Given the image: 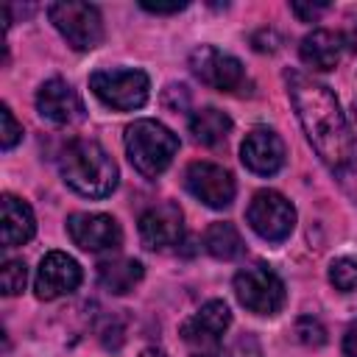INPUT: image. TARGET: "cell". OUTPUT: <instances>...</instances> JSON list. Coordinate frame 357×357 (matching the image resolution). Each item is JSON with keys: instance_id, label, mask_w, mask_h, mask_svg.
<instances>
[{"instance_id": "1", "label": "cell", "mask_w": 357, "mask_h": 357, "mask_svg": "<svg viewBox=\"0 0 357 357\" xmlns=\"http://www.w3.org/2000/svg\"><path fill=\"white\" fill-rule=\"evenodd\" d=\"M284 78L310 145L315 148L321 162L337 176L343 190L357 201V139L346 123V114L340 112L337 98L329 86L301 73H287Z\"/></svg>"}, {"instance_id": "2", "label": "cell", "mask_w": 357, "mask_h": 357, "mask_svg": "<svg viewBox=\"0 0 357 357\" xmlns=\"http://www.w3.org/2000/svg\"><path fill=\"white\" fill-rule=\"evenodd\" d=\"M61 178L86 198H106L117 187V165L95 139H73L59 156Z\"/></svg>"}, {"instance_id": "3", "label": "cell", "mask_w": 357, "mask_h": 357, "mask_svg": "<svg viewBox=\"0 0 357 357\" xmlns=\"http://www.w3.org/2000/svg\"><path fill=\"white\" fill-rule=\"evenodd\" d=\"M126 153L137 173L145 178H156L165 173L178 153V137L159 120H134L126 128Z\"/></svg>"}, {"instance_id": "4", "label": "cell", "mask_w": 357, "mask_h": 357, "mask_svg": "<svg viewBox=\"0 0 357 357\" xmlns=\"http://www.w3.org/2000/svg\"><path fill=\"white\" fill-rule=\"evenodd\" d=\"M89 89L100 103L117 112H134L139 109L151 95V81L142 70L134 67H112L98 70L89 75Z\"/></svg>"}, {"instance_id": "5", "label": "cell", "mask_w": 357, "mask_h": 357, "mask_svg": "<svg viewBox=\"0 0 357 357\" xmlns=\"http://www.w3.org/2000/svg\"><path fill=\"white\" fill-rule=\"evenodd\" d=\"M50 22L56 31L67 39L73 50H92L103 42V20L100 11L89 3L67 0V3H53L47 8Z\"/></svg>"}, {"instance_id": "6", "label": "cell", "mask_w": 357, "mask_h": 357, "mask_svg": "<svg viewBox=\"0 0 357 357\" xmlns=\"http://www.w3.org/2000/svg\"><path fill=\"white\" fill-rule=\"evenodd\" d=\"M231 324V310L226 301H206L190 321L181 326V337L190 357H220V335Z\"/></svg>"}, {"instance_id": "7", "label": "cell", "mask_w": 357, "mask_h": 357, "mask_svg": "<svg viewBox=\"0 0 357 357\" xmlns=\"http://www.w3.org/2000/svg\"><path fill=\"white\" fill-rule=\"evenodd\" d=\"M237 301L257 315H276L284 307V282L265 265H251L234 276Z\"/></svg>"}, {"instance_id": "8", "label": "cell", "mask_w": 357, "mask_h": 357, "mask_svg": "<svg viewBox=\"0 0 357 357\" xmlns=\"http://www.w3.org/2000/svg\"><path fill=\"white\" fill-rule=\"evenodd\" d=\"M245 218H248V226L262 240H268V243H282L296 229V209L276 190H259V192H254Z\"/></svg>"}, {"instance_id": "9", "label": "cell", "mask_w": 357, "mask_h": 357, "mask_svg": "<svg viewBox=\"0 0 357 357\" xmlns=\"http://www.w3.org/2000/svg\"><path fill=\"white\" fill-rule=\"evenodd\" d=\"M190 70L201 84H206L218 92H237L245 84L243 61L231 53L218 50L215 45L195 47L190 53Z\"/></svg>"}, {"instance_id": "10", "label": "cell", "mask_w": 357, "mask_h": 357, "mask_svg": "<svg viewBox=\"0 0 357 357\" xmlns=\"http://www.w3.org/2000/svg\"><path fill=\"white\" fill-rule=\"evenodd\" d=\"M184 184L192 192V198H198L212 209H226L237 192L234 176L226 167L212 162H192L184 173Z\"/></svg>"}, {"instance_id": "11", "label": "cell", "mask_w": 357, "mask_h": 357, "mask_svg": "<svg viewBox=\"0 0 357 357\" xmlns=\"http://www.w3.org/2000/svg\"><path fill=\"white\" fill-rule=\"evenodd\" d=\"M70 240L84 251H114L123 243V231L112 215L103 212H75L67 218Z\"/></svg>"}, {"instance_id": "12", "label": "cell", "mask_w": 357, "mask_h": 357, "mask_svg": "<svg viewBox=\"0 0 357 357\" xmlns=\"http://www.w3.org/2000/svg\"><path fill=\"white\" fill-rule=\"evenodd\" d=\"M78 284H81V265L70 254L50 251V254L42 257V262L36 268V279H33L36 298L53 301V298H61V296L73 293Z\"/></svg>"}, {"instance_id": "13", "label": "cell", "mask_w": 357, "mask_h": 357, "mask_svg": "<svg viewBox=\"0 0 357 357\" xmlns=\"http://www.w3.org/2000/svg\"><path fill=\"white\" fill-rule=\"evenodd\" d=\"M139 237H142V245L151 251H167V248L178 245L184 237V215H181L178 204L167 201V204H159V206H151L148 212H142Z\"/></svg>"}, {"instance_id": "14", "label": "cell", "mask_w": 357, "mask_h": 357, "mask_svg": "<svg viewBox=\"0 0 357 357\" xmlns=\"http://www.w3.org/2000/svg\"><path fill=\"white\" fill-rule=\"evenodd\" d=\"M36 109L45 120H50L56 126H73V123L84 120V100L64 78H50L39 86Z\"/></svg>"}, {"instance_id": "15", "label": "cell", "mask_w": 357, "mask_h": 357, "mask_svg": "<svg viewBox=\"0 0 357 357\" xmlns=\"http://www.w3.org/2000/svg\"><path fill=\"white\" fill-rule=\"evenodd\" d=\"M243 165L257 176H273L284 165V142L273 128H254L240 145Z\"/></svg>"}, {"instance_id": "16", "label": "cell", "mask_w": 357, "mask_h": 357, "mask_svg": "<svg viewBox=\"0 0 357 357\" xmlns=\"http://www.w3.org/2000/svg\"><path fill=\"white\" fill-rule=\"evenodd\" d=\"M343 47H346V36L337 33V31H329V28H318L312 33H307L301 39V61L312 70H332L340 56H343Z\"/></svg>"}, {"instance_id": "17", "label": "cell", "mask_w": 357, "mask_h": 357, "mask_svg": "<svg viewBox=\"0 0 357 357\" xmlns=\"http://www.w3.org/2000/svg\"><path fill=\"white\" fill-rule=\"evenodd\" d=\"M0 212H3V223H0V237L6 248L22 245L33 237L36 231V218L31 212V206L25 201H20L17 195H3L0 201Z\"/></svg>"}, {"instance_id": "18", "label": "cell", "mask_w": 357, "mask_h": 357, "mask_svg": "<svg viewBox=\"0 0 357 357\" xmlns=\"http://www.w3.org/2000/svg\"><path fill=\"white\" fill-rule=\"evenodd\" d=\"M142 265L137 259H126V257H117V259H106L98 265V282L103 290L114 293V296H123L128 290H134L139 282H142Z\"/></svg>"}, {"instance_id": "19", "label": "cell", "mask_w": 357, "mask_h": 357, "mask_svg": "<svg viewBox=\"0 0 357 357\" xmlns=\"http://www.w3.org/2000/svg\"><path fill=\"white\" fill-rule=\"evenodd\" d=\"M231 131V117L220 109H198L192 117H190V134L195 142L201 145H220Z\"/></svg>"}, {"instance_id": "20", "label": "cell", "mask_w": 357, "mask_h": 357, "mask_svg": "<svg viewBox=\"0 0 357 357\" xmlns=\"http://www.w3.org/2000/svg\"><path fill=\"white\" fill-rule=\"evenodd\" d=\"M204 248L215 259H237L243 254V237L231 223H212L204 234Z\"/></svg>"}, {"instance_id": "21", "label": "cell", "mask_w": 357, "mask_h": 357, "mask_svg": "<svg viewBox=\"0 0 357 357\" xmlns=\"http://www.w3.org/2000/svg\"><path fill=\"white\" fill-rule=\"evenodd\" d=\"M329 282L340 290V293H351L357 290V259L351 257H337L329 265Z\"/></svg>"}, {"instance_id": "22", "label": "cell", "mask_w": 357, "mask_h": 357, "mask_svg": "<svg viewBox=\"0 0 357 357\" xmlns=\"http://www.w3.org/2000/svg\"><path fill=\"white\" fill-rule=\"evenodd\" d=\"M25 282H28L25 262H22V259H6V262H3V273H0L3 293H6V296H17V293L25 290Z\"/></svg>"}, {"instance_id": "23", "label": "cell", "mask_w": 357, "mask_h": 357, "mask_svg": "<svg viewBox=\"0 0 357 357\" xmlns=\"http://www.w3.org/2000/svg\"><path fill=\"white\" fill-rule=\"evenodd\" d=\"M296 337L304 343V346H324L326 343V329H324V324L318 321V318H312V315H301L298 321H296Z\"/></svg>"}, {"instance_id": "24", "label": "cell", "mask_w": 357, "mask_h": 357, "mask_svg": "<svg viewBox=\"0 0 357 357\" xmlns=\"http://www.w3.org/2000/svg\"><path fill=\"white\" fill-rule=\"evenodd\" d=\"M0 126H3L0 128V145H3V151H11L22 139V126L14 120L8 106H0Z\"/></svg>"}, {"instance_id": "25", "label": "cell", "mask_w": 357, "mask_h": 357, "mask_svg": "<svg viewBox=\"0 0 357 357\" xmlns=\"http://www.w3.org/2000/svg\"><path fill=\"white\" fill-rule=\"evenodd\" d=\"M220 357H262V349H259V343H257L254 335H240L226 349V354H220Z\"/></svg>"}, {"instance_id": "26", "label": "cell", "mask_w": 357, "mask_h": 357, "mask_svg": "<svg viewBox=\"0 0 357 357\" xmlns=\"http://www.w3.org/2000/svg\"><path fill=\"white\" fill-rule=\"evenodd\" d=\"M139 6H142L145 11H151V14H176V11H181V8H187L184 0H176V3H148V0H142Z\"/></svg>"}, {"instance_id": "27", "label": "cell", "mask_w": 357, "mask_h": 357, "mask_svg": "<svg viewBox=\"0 0 357 357\" xmlns=\"http://www.w3.org/2000/svg\"><path fill=\"white\" fill-rule=\"evenodd\" d=\"M293 8V14L298 17V20H304V22H312L324 8H326V3H318V6H301V3H293L290 6Z\"/></svg>"}, {"instance_id": "28", "label": "cell", "mask_w": 357, "mask_h": 357, "mask_svg": "<svg viewBox=\"0 0 357 357\" xmlns=\"http://www.w3.org/2000/svg\"><path fill=\"white\" fill-rule=\"evenodd\" d=\"M343 354L346 357H357V321L346 329V335H343Z\"/></svg>"}, {"instance_id": "29", "label": "cell", "mask_w": 357, "mask_h": 357, "mask_svg": "<svg viewBox=\"0 0 357 357\" xmlns=\"http://www.w3.org/2000/svg\"><path fill=\"white\" fill-rule=\"evenodd\" d=\"M139 357H167V354H165V351H159V349H145Z\"/></svg>"}, {"instance_id": "30", "label": "cell", "mask_w": 357, "mask_h": 357, "mask_svg": "<svg viewBox=\"0 0 357 357\" xmlns=\"http://www.w3.org/2000/svg\"><path fill=\"white\" fill-rule=\"evenodd\" d=\"M349 42H351V47L357 50V20H354V25H351V36H349Z\"/></svg>"}]
</instances>
